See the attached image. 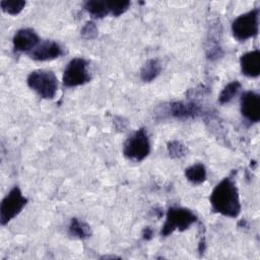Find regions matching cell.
<instances>
[{
	"mask_svg": "<svg viewBox=\"0 0 260 260\" xmlns=\"http://www.w3.org/2000/svg\"><path fill=\"white\" fill-rule=\"evenodd\" d=\"M81 37L85 40H91L94 39L98 36V27L95 26V23L92 21H87L84 26L82 27Z\"/></svg>",
	"mask_w": 260,
	"mask_h": 260,
	"instance_id": "obj_21",
	"label": "cell"
},
{
	"mask_svg": "<svg viewBox=\"0 0 260 260\" xmlns=\"http://www.w3.org/2000/svg\"><path fill=\"white\" fill-rule=\"evenodd\" d=\"M259 8H254L239 15L232 23V32L236 40L245 42L258 35Z\"/></svg>",
	"mask_w": 260,
	"mask_h": 260,
	"instance_id": "obj_4",
	"label": "cell"
},
{
	"mask_svg": "<svg viewBox=\"0 0 260 260\" xmlns=\"http://www.w3.org/2000/svg\"><path fill=\"white\" fill-rule=\"evenodd\" d=\"M240 67L244 75L257 77L260 74V51L258 49L243 54L240 58Z\"/></svg>",
	"mask_w": 260,
	"mask_h": 260,
	"instance_id": "obj_11",
	"label": "cell"
},
{
	"mask_svg": "<svg viewBox=\"0 0 260 260\" xmlns=\"http://www.w3.org/2000/svg\"><path fill=\"white\" fill-rule=\"evenodd\" d=\"M84 9L95 18H103L110 13L108 1L89 0L84 3Z\"/></svg>",
	"mask_w": 260,
	"mask_h": 260,
	"instance_id": "obj_15",
	"label": "cell"
},
{
	"mask_svg": "<svg viewBox=\"0 0 260 260\" xmlns=\"http://www.w3.org/2000/svg\"><path fill=\"white\" fill-rule=\"evenodd\" d=\"M27 203V198L22 195L19 187H13L8 194L2 199L0 205V222L2 225L7 224L17 216Z\"/></svg>",
	"mask_w": 260,
	"mask_h": 260,
	"instance_id": "obj_6",
	"label": "cell"
},
{
	"mask_svg": "<svg viewBox=\"0 0 260 260\" xmlns=\"http://www.w3.org/2000/svg\"><path fill=\"white\" fill-rule=\"evenodd\" d=\"M1 9L10 14V15H16L21 12V10L25 6V1L22 0H2L0 2Z\"/></svg>",
	"mask_w": 260,
	"mask_h": 260,
	"instance_id": "obj_18",
	"label": "cell"
},
{
	"mask_svg": "<svg viewBox=\"0 0 260 260\" xmlns=\"http://www.w3.org/2000/svg\"><path fill=\"white\" fill-rule=\"evenodd\" d=\"M28 55L36 61H48L63 55V50L55 41H44L28 53Z\"/></svg>",
	"mask_w": 260,
	"mask_h": 260,
	"instance_id": "obj_10",
	"label": "cell"
},
{
	"mask_svg": "<svg viewBox=\"0 0 260 260\" xmlns=\"http://www.w3.org/2000/svg\"><path fill=\"white\" fill-rule=\"evenodd\" d=\"M90 80L88 63L83 58H73L66 65L62 82L67 87H75L83 85Z\"/></svg>",
	"mask_w": 260,
	"mask_h": 260,
	"instance_id": "obj_7",
	"label": "cell"
},
{
	"mask_svg": "<svg viewBox=\"0 0 260 260\" xmlns=\"http://www.w3.org/2000/svg\"><path fill=\"white\" fill-rule=\"evenodd\" d=\"M160 63L156 59H149L143 64L140 70V77L143 81L150 82L156 78L160 72Z\"/></svg>",
	"mask_w": 260,
	"mask_h": 260,
	"instance_id": "obj_13",
	"label": "cell"
},
{
	"mask_svg": "<svg viewBox=\"0 0 260 260\" xmlns=\"http://www.w3.org/2000/svg\"><path fill=\"white\" fill-rule=\"evenodd\" d=\"M150 152V141L144 128L134 132L124 143L123 154L134 161L143 160Z\"/></svg>",
	"mask_w": 260,
	"mask_h": 260,
	"instance_id": "obj_5",
	"label": "cell"
},
{
	"mask_svg": "<svg viewBox=\"0 0 260 260\" xmlns=\"http://www.w3.org/2000/svg\"><path fill=\"white\" fill-rule=\"evenodd\" d=\"M27 85L42 99L52 100L58 90V79L52 71L35 70L31 71L26 78Z\"/></svg>",
	"mask_w": 260,
	"mask_h": 260,
	"instance_id": "obj_2",
	"label": "cell"
},
{
	"mask_svg": "<svg viewBox=\"0 0 260 260\" xmlns=\"http://www.w3.org/2000/svg\"><path fill=\"white\" fill-rule=\"evenodd\" d=\"M241 113L249 122H259L260 96L257 92L249 90L241 95Z\"/></svg>",
	"mask_w": 260,
	"mask_h": 260,
	"instance_id": "obj_9",
	"label": "cell"
},
{
	"mask_svg": "<svg viewBox=\"0 0 260 260\" xmlns=\"http://www.w3.org/2000/svg\"><path fill=\"white\" fill-rule=\"evenodd\" d=\"M69 234L74 238L83 240L90 237L91 231L87 223L74 217L71 219L69 224Z\"/></svg>",
	"mask_w": 260,
	"mask_h": 260,
	"instance_id": "obj_16",
	"label": "cell"
},
{
	"mask_svg": "<svg viewBox=\"0 0 260 260\" xmlns=\"http://www.w3.org/2000/svg\"><path fill=\"white\" fill-rule=\"evenodd\" d=\"M196 220L197 215L192 210L184 207H171L167 212V219L160 235L168 237L176 230L183 232L195 223Z\"/></svg>",
	"mask_w": 260,
	"mask_h": 260,
	"instance_id": "obj_3",
	"label": "cell"
},
{
	"mask_svg": "<svg viewBox=\"0 0 260 260\" xmlns=\"http://www.w3.org/2000/svg\"><path fill=\"white\" fill-rule=\"evenodd\" d=\"M152 236H153V231H152L149 226H147V228H145V229L143 230V232H142V238H143V240L148 241V240H150V239L152 238Z\"/></svg>",
	"mask_w": 260,
	"mask_h": 260,
	"instance_id": "obj_22",
	"label": "cell"
},
{
	"mask_svg": "<svg viewBox=\"0 0 260 260\" xmlns=\"http://www.w3.org/2000/svg\"><path fill=\"white\" fill-rule=\"evenodd\" d=\"M169 113L175 118L187 119L196 117L200 113V108L194 103L175 102L170 105Z\"/></svg>",
	"mask_w": 260,
	"mask_h": 260,
	"instance_id": "obj_12",
	"label": "cell"
},
{
	"mask_svg": "<svg viewBox=\"0 0 260 260\" xmlns=\"http://www.w3.org/2000/svg\"><path fill=\"white\" fill-rule=\"evenodd\" d=\"M185 177L192 184L199 185L206 180V169L202 164H195L185 170Z\"/></svg>",
	"mask_w": 260,
	"mask_h": 260,
	"instance_id": "obj_14",
	"label": "cell"
},
{
	"mask_svg": "<svg viewBox=\"0 0 260 260\" xmlns=\"http://www.w3.org/2000/svg\"><path fill=\"white\" fill-rule=\"evenodd\" d=\"M168 151L172 157H181L185 154L186 148L179 141H172L168 144Z\"/></svg>",
	"mask_w": 260,
	"mask_h": 260,
	"instance_id": "obj_20",
	"label": "cell"
},
{
	"mask_svg": "<svg viewBox=\"0 0 260 260\" xmlns=\"http://www.w3.org/2000/svg\"><path fill=\"white\" fill-rule=\"evenodd\" d=\"M39 43V36L31 28H21L17 30L12 39L13 50L16 53H30Z\"/></svg>",
	"mask_w": 260,
	"mask_h": 260,
	"instance_id": "obj_8",
	"label": "cell"
},
{
	"mask_svg": "<svg viewBox=\"0 0 260 260\" xmlns=\"http://www.w3.org/2000/svg\"><path fill=\"white\" fill-rule=\"evenodd\" d=\"M209 201L214 212L235 218L241 212L239 191L235 181L228 177L222 179L212 190Z\"/></svg>",
	"mask_w": 260,
	"mask_h": 260,
	"instance_id": "obj_1",
	"label": "cell"
},
{
	"mask_svg": "<svg viewBox=\"0 0 260 260\" xmlns=\"http://www.w3.org/2000/svg\"><path fill=\"white\" fill-rule=\"evenodd\" d=\"M130 2L127 0L124 1H108L109 11L114 16H120L128 10Z\"/></svg>",
	"mask_w": 260,
	"mask_h": 260,
	"instance_id": "obj_19",
	"label": "cell"
},
{
	"mask_svg": "<svg viewBox=\"0 0 260 260\" xmlns=\"http://www.w3.org/2000/svg\"><path fill=\"white\" fill-rule=\"evenodd\" d=\"M242 85L241 83L238 81V80H234V81H231L230 83H228L223 89L221 90V92L219 93L218 95V102L221 104V105H224V104H228L230 103L240 91Z\"/></svg>",
	"mask_w": 260,
	"mask_h": 260,
	"instance_id": "obj_17",
	"label": "cell"
}]
</instances>
